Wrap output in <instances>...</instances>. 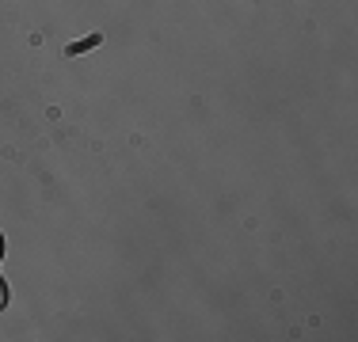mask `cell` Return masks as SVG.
<instances>
[{
  "label": "cell",
  "mask_w": 358,
  "mask_h": 342,
  "mask_svg": "<svg viewBox=\"0 0 358 342\" xmlns=\"http://www.w3.org/2000/svg\"><path fill=\"white\" fill-rule=\"evenodd\" d=\"M8 304V289H4V281H0V308Z\"/></svg>",
  "instance_id": "obj_1"
},
{
  "label": "cell",
  "mask_w": 358,
  "mask_h": 342,
  "mask_svg": "<svg viewBox=\"0 0 358 342\" xmlns=\"http://www.w3.org/2000/svg\"><path fill=\"white\" fill-rule=\"evenodd\" d=\"M0 251H4V239H0Z\"/></svg>",
  "instance_id": "obj_2"
}]
</instances>
